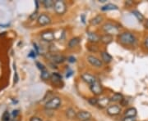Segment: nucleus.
<instances>
[{
  "label": "nucleus",
  "instance_id": "obj_1",
  "mask_svg": "<svg viewBox=\"0 0 148 121\" xmlns=\"http://www.w3.org/2000/svg\"><path fill=\"white\" fill-rule=\"evenodd\" d=\"M119 40L123 45H133L137 42L135 35L130 32H123L119 34Z\"/></svg>",
  "mask_w": 148,
  "mask_h": 121
},
{
  "label": "nucleus",
  "instance_id": "obj_2",
  "mask_svg": "<svg viewBox=\"0 0 148 121\" xmlns=\"http://www.w3.org/2000/svg\"><path fill=\"white\" fill-rule=\"evenodd\" d=\"M102 30L103 31L106 33V34H110V35H114V34H118L119 33V28L112 24L110 22H108V23H106L103 26H102Z\"/></svg>",
  "mask_w": 148,
  "mask_h": 121
},
{
  "label": "nucleus",
  "instance_id": "obj_3",
  "mask_svg": "<svg viewBox=\"0 0 148 121\" xmlns=\"http://www.w3.org/2000/svg\"><path fill=\"white\" fill-rule=\"evenodd\" d=\"M61 105V99L58 97H52L49 101H48L45 103V109L46 110H55L58 109V107Z\"/></svg>",
  "mask_w": 148,
  "mask_h": 121
},
{
  "label": "nucleus",
  "instance_id": "obj_4",
  "mask_svg": "<svg viewBox=\"0 0 148 121\" xmlns=\"http://www.w3.org/2000/svg\"><path fill=\"white\" fill-rule=\"evenodd\" d=\"M53 9L55 11V12L58 15H64V13L67 11V6L66 3L62 0H57L54 2L53 4Z\"/></svg>",
  "mask_w": 148,
  "mask_h": 121
},
{
  "label": "nucleus",
  "instance_id": "obj_5",
  "mask_svg": "<svg viewBox=\"0 0 148 121\" xmlns=\"http://www.w3.org/2000/svg\"><path fill=\"white\" fill-rule=\"evenodd\" d=\"M90 89L92 93L98 96V95H101L103 93L104 89H103V86L101 85V83L96 79L95 82L90 86Z\"/></svg>",
  "mask_w": 148,
  "mask_h": 121
},
{
  "label": "nucleus",
  "instance_id": "obj_6",
  "mask_svg": "<svg viewBox=\"0 0 148 121\" xmlns=\"http://www.w3.org/2000/svg\"><path fill=\"white\" fill-rule=\"evenodd\" d=\"M40 37L45 42H52L55 39V37H54V32L52 31V30H45V31H43L41 33Z\"/></svg>",
  "mask_w": 148,
  "mask_h": 121
},
{
  "label": "nucleus",
  "instance_id": "obj_7",
  "mask_svg": "<svg viewBox=\"0 0 148 121\" xmlns=\"http://www.w3.org/2000/svg\"><path fill=\"white\" fill-rule=\"evenodd\" d=\"M87 62L93 66H95L96 68H100V67H102L103 66V62L102 61L100 60L99 58H97L95 56H92V55H89L87 57Z\"/></svg>",
  "mask_w": 148,
  "mask_h": 121
},
{
  "label": "nucleus",
  "instance_id": "obj_8",
  "mask_svg": "<svg viewBox=\"0 0 148 121\" xmlns=\"http://www.w3.org/2000/svg\"><path fill=\"white\" fill-rule=\"evenodd\" d=\"M37 22H38V24L40 26H44L49 25L51 23V19H50V17L48 15L45 14V13H42V14H40V16H38Z\"/></svg>",
  "mask_w": 148,
  "mask_h": 121
},
{
  "label": "nucleus",
  "instance_id": "obj_9",
  "mask_svg": "<svg viewBox=\"0 0 148 121\" xmlns=\"http://www.w3.org/2000/svg\"><path fill=\"white\" fill-rule=\"evenodd\" d=\"M106 111H107V114H108L109 116H115L120 114V112H121V108H120V106H119L118 105H110V106L107 108Z\"/></svg>",
  "mask_w": 148,
  "mask_h": 121
},
{
  "label": "nucleus",
  "instance_id": "obj_10",
  "mask_svg": "<svg viewBox=\"0 0 148 121\" xmlns=\"http://www.w3.org/2000/svg\"><path fill=\"white\" fill-rule=\"evenodd\" d=\"M49 58L53 62V63L60 64L64 63V62L66 61V57L63 56V55H59V54H54V53H51Z\"/></svg>",
  "mask_w": 148,
  "mask_h": 121
},
{
  "label": "nucleus",
  "instance_id": "obj_11",
  "mask_svg": "<svg viewBox=\"0 0 148 121\" xmlns=\"http://www.w3.org/2000/svg\"><path fill=\"white\" fill-rule=\"evenodd\" d=\"M91 118L90 112L87 111H80L77 113V119L80 121H87Z\"/></svg>",
  "mask_w": 148,
  "mask_h": 121
},
{
  "label": "nucleus",
  "instance_id": "obj_12",
  "mask_svg": "<svg viewBox=\"0 0 148 121\" xmlns=\"http://www.w3.org/2000/svg\"><path fill=\"white\" fill-rule=\"evenodd\" d=\"M81 77H82V80H83L84 82H86V84H90V85H91V84H93L95 80H96L95 76H93L92 74H88V73H84V74H82L81 75Z\"/></svg>",
  "mask_w": 148,
  "mask_h": 121
},
{
  "label": "nucleus",
  "instance_id": "obj_13",
  "mask_svg": "<svg viewBox=\"0 0 148 121\" xmlns=\"http://www.w3.org/2000/svg\"><path fill=\"white\" fill-rule=\"evenodd\" d=\"M87 38H88L89 42L92 43H96L100 41V36L93 32H87Z\"/></svg>",
  "mask_w": 148,
  "mask_h": 121
},
{
  "label": "nucleus",
  "instance_id": "obj_14",
  "mask_svg": "<svg viewBox=\"0 0 148 121\" xmlns=\"http://www.w3.org/2000/svg\"><path fill=\"white\" fill-rule=\"evenodd\" d=\"M110 103V98L109 97H102L101 99H98L97 105L101 108H106Z\"/></svg>",
  "mask_w": 148,
  "mask_h": 121
},
{
  "label": "nucleus",
  "instance_id": "obj_15",
  "mask_svg": "<svg viewBox=\"0 0 148 121\" xmlns=\"http://www.w3.org/2000/svg\"><path fill=\"white\" fill-rule=\"evenodd\" d=\"M65 115H66V117L69 120H73L75 118H77V112L73 108H71V107L66 110Z\"/></svg>",
  "mask_w": 148,
  "mask_h": 121
},
{
  "label": "nucleus",
  "instance_id": "obj_16",
  "mask_svg": "<svg viewBox=\"0 0 148 121\" xmlns=\"http://www.w3.org/2000/svg\"><path fill=\"white\" fill-rule=\"evenodd\" d=\"M80 42H81V39L79 37H74L69 40L68 46L69 48H73V47H77L80 43Z\"/></svg>",
  "mask_w": 148,
  "mask_h": 121
},
{
  "label": "nucleus",
  "instance_id": "obj_17",
  "mask_svg": "<svg viewBox=\"0 0 148 121\" xmlns=\"http://www.w3.org/2000/svg\"><path fill=\"white\" fill-rule=\"evenodd\" d=\"M100 41L104 44H110L113 41V36L110 34H103L100 37Z\"/></svg>",
  "mask_w": 148,
  "mask_h": 121
},
{
  "label": "nucleus",
  "instance_id": "obj_18",
  "mask_svg": "<svg viewBox=\"0 0 148 121\" xmlns=\"http://www.w3.org/2000/svg\"><path fill=\"white\" fill-rule=\"evenodd\" d=\"M137 114H138V111L134 107H130L124 111L125 117H136Z\"/></svg>",
  "mask_w": 148,
  "mask_h": 121
},
{
  "label": "nucleus",
  "instance_id": "obj_19",
  "mask_svg": "<svg viewBox=\"0 0 148 121\" xmlns=\"http://www.w3.org/2000/svg\"><path fill=\"white\" fill-rule=\"evenodd\" d=\"M50 79H51L53 84H60L61 81H62V76L59 74H58V73H53V74H51Z\"/></svg>",
  "mask_w": 148,
  "mask_h": 121
},
{
  "label": "nucleus",
  "instance_id": "obj_20",
  "mask_svg": "<svg viewBox=\"0 0 148 121\" xmlns=\"http://www.w3.org/2000/svg\"><path fill=\"white\" fill-rule=\"evenodd\" d=\"M101 59H102V62H105V63H110L111 61H112V57L111 55H110L107 52H102L101 53Z\"/></svg>",
  "mask_w": 148,
  "mask_h": 121
},
{
  "label": "nucleus",
  "instance_id": "obj_21",
  "mask_svg": "<svg viewBox=\"0 0 148 121\" xmlns=\"http://www.w3.org/2000/svg\"><path fill=\"white\" fill-rule=\"evenodd\" d=\"M103 20H104V17H103V16H101V15H98V16H95L94 18H92V19L90 20V22L92 26H97V25L101 24V22L103 21Z\"/></svg>",
  "mask_w": 148,
  "mask_h": 121
},
{
  "label": "nucleus",
  "instance_id": "obj_22",
  "mask_svg": "<svg viewBox=\"0 0 148 121\" xmlns=\"http://www.w3.org/2000/svg\"><path fill=\"white\" fill-rule=\"evenodd\" d=\"M118 9H119L118 6L114 5V4H113V3H108V4L103 6V7H101V10L102 11H112L118 10Z\"/></svg>",
  "mask_w": 148,
  "mask_h": 121
},
{
  "label": "nucleus",
  "instance_id": "obj_23",
  "mask_svg": "<svg viewBox=\"0 0 148 121\" xmlns=\"http://www.w3.org/2000/svg\"><path fill=\"white\" fill-rule=\"evenodd\" d=\"M123 98V96L119 93H116L112 95L110 97V101H114V102H118V101H121V100Z\"/></svg>",
  "mask_w": 148,
  "mask_h": 121
},
{
  "label": "nucleus",
  "instance_id": "obj_24",
  "mask_svg": "<svg viewBox=\"0 0 148 121\" xmlns=\"http://www.w3.org/2000/svg\"><path fill=\"white\" fill-rule=\"evenodd\" d=\"M132 13L137 17V19H138L140 22H143V21H144V16H143V14H142L139 11L133 10L132 11Z\"/></svg>",
  "mask_w": 148,
  "mask_h": 121
},
{
  "label": "nucleus",
  "instance_id": "obj_25",
  "mask_svg": "<svg viewBox=\"0 0 148 121\" xmlns=\"http://www.w3.org/2000/svg\"><path fill=\"white\" fill-rule=\"evenodd\" d=\"M40 78H41L43 80H48V79H50V78H51V74L47 70H45L41 71Z\"/></svg>",
  "mask_w": 148,
  "mask_h": 121
},
{
  "label": "nucleus",
  "instance_id": "obj_26",
  "mask_svg": "<svg viewBox=\"0 0 148 121\" xmlns=\"http://www.w3.org/2000/svg\"><path fill=\"white\" fill-rule=\"evenodd\" d=\"M53 4H54V1L53 0H44L43 1V5L45 6V8H50V7H53Z\"/></svg>",
  "mask_w": 148,
  "mask_h": 121
},
{
  "label": "nucleus",
  "instance_id": "obj_27",
  "mask_svg": "<svg viewBox=\"0 0 148 121\" xmlns=\"http://www.w3.org/2000/svg\"><path fill=\"white\" fill-rule=\"evenodd\" d=\"M87 49L90 52H91V53H97V52H99V47H97V46H95V45H94V44L87 46Z\"/></svg>",
  "mask_w": 148,
  "mask_h": 121
},
{
  "label": "nucleus",
  "instance_id": "obj_28",
  "mask_svg": "<svg viewBox=\"0 0 148 121\" xmlns=\"http://www.w3.org/2000/svg\"><path fill=\"white\" fill-rule=\"evenodd\" d=\"M2 120L3 121H9L10 120V114L8 111H4L2 116Z\"/></svg>",
  "mask_w": 148,
  "mask_h": 121
},
{
  "label": "nucleus",
  "instance_id": "obj_29",
  "mask_svg": "<svg viewBox=\"0 0 148 121\" xmlns=\"http://www.w3.org/2000/svg\"><path fill=\"white\" fill-rule=\"evenodd\" d=\"M88 102L91 105H97V104H98V99L95 98V97H90V98L88 99Z\"/></svg>",
  "mask_w": 148,
  "mask_h": 121
},
{
  "label": "nucleus",
  "instance_id": "obj_30",
  "mask_svg": "<svg viewBox=\"0 0 148 121\" xmlns=\"http://www.w3.org/2000/svg\"><path fill=\"white\" fill-rule=\"evenodd\" d=\"M123 121H137L136 117H124Z\"/></svg>",
  "mask_w": 148,
  "mask_h": 121
},
{
  "label": "nucleus",
  "instance_id": "obj_31",
  "mask_svg": "<svg viewBox=\"0 0 148 121\" xmlns=\"http://www.w3.org/2000/svg\"><path fill=\"white\" fill-rule=\"evenodd\" d=\"M36 66H37V67L40 69L41 71L45 70H46V69H45V66H44L43 64L40 63V62H36Z\"/></svg>",
  "mask_w": 148,
  "mask_h": 121
},
{
  "label": "nucleus",
  "instance_id": "obj_32",
  "mask_svg": "<svg viewBox=\"0 0 148 121\" xmlns=\"http://www.w3.org/2000/svg\"><path fill=\"white\" fill-rule=\"evenodd\" d=\"M30 121H43L40 117H37V116H32V118L30 119Z\"/></svg>",
  "mask_w": 148,
  "mask_h": 121
},
{
  "label": "nucleus",
  "instance_id": "obj_33",
  "mask_svg": "<svg viewBox=\"0 0 148 121\" xmlns=\"http://www.w3.org/2000/svg\"><path fill=\"white\" fill-rule=\"evenodd\" d=\"M120 103H121V105H123V106H126V105H127V99H125V98H123L121 100V101H120Z\"/></svg>",
  "mask_w": 148,
  "mask_h": 121
},
{
  "label": "nucleus",
  "instance_id": "obj_34",
  "mask_svg": "<svg viewBox=\"0 0 148 121\" xmlns=\"http://www.w3.org/2000/svg\"><path fill=\"white\" fill-rule=\"evenodd\" d=\"M68 60H69V62H71V63H74L76 62V58L74 57H69L68 58Z\"/></svg>",
  "mask_w": 148,
  "mask_h": 121
},
{
  "label": "nucleus",
  "instance_id": "obj_35",
  "mask_svg": "<svg viewBox=\"0 0 148 121\" xmlns=\"http://www.w3.org/2000/svg\"><path fill=\"white\" fill-rule=\"evenodd\" d=\"M18 79H19V78H18V74H17L16 72H15V74H14V84H16V83L18 82Z\"/></svg>",
  "mask_w": 148,
  "mask_h": 121
},
{
  "label": "nucleus",
  "instance_id": "obj_36",
  "mask_svg": "<svg viewBox=\"0 0 148 121\" xmlns=\"http://www.w3.org/2000/svg\"><path fill=\"white\" fill-rule=\"evenodd\" d=\"M144 46H145L146 48L148 49V37H147L144 39Z\"/></svg>",
  "mask_w": 148,
  "mask_h": 121
},
{
  "label": "nucleus",
  "instance_id": "obj_37",
  "mask_svg": "<svg viewBox=\"0 0 148 121\" xmlns=\"http://www.w3.org/2000/svg\"><path fill=\"white\" fill-rule=\"evenodd\" d=\"M19 114V111L18 110H16V111H12V116L14 117V118H16V116Z\"/></svg>",
  "mask_w": 148,
  "mask_h": 121
},
{
  "label": "nucleus",
  "instance_id": "obj_38",
  "mask_svg": "<svg viewBox=\"0 0 148 121\" xmlns=\"http://www.w3.org/2000/svg\"><path fill=\"white\" fill-rule=\"evenodd\" d=\"M36 52H34V51H32L31 53H30V54H29V57H33L35 58L36 57Z\"/></svg>",
  "mask_w": 148,
  "mask_h": 121
},
{
  "label": "nucleus",
  "instance_id": "obj_39",
  "mask_svg": "<svg viewBox=\"0 0 148 121\" xmlns=\"http://www.w3.org/2000/svg\"><path fill=\"white\" fill-rule=\"evenodd\" d=\"M36 16H37V11H36V12H34V13H33V14H32V16H30V17H31V19L34 20V19H35Z\"/></svg>",
  "mask_w": 148,
  "mask_h": 121
},
{
  "label": "nucleus",
  "instance_id": "obj_40",
  "mask_svg": "<svg viewBox=\"0 0 148 121\" xmlns=\"http://www.w3.org/2000/svg\"><path fill=\"white\" fill-rule=\"evenodd\" d=\"M145 28L148 30V20H147V21H146V22H145Z\"/></svg>",
  "mask_w": 148,
  "mask_h": 121
},
{
  "label": "nucleus",
  "instance_id": "obj_41",
  "mask_svg": "<svg viewBox=\"0 0 148 121\" xmlns=\"http://www.w3.org/2000/svg\"><path fill=\"white\" fill-rule=\"evenodd\" d=\"M35 3H36V11L39 8V4H38V1H35Z\"/></svg>",
  "mask_w": 148,
  "mask_h": 121
},
{
  "label": "nucleus",
  "instance_id": "obj_42",
  "mask_svg": "<svg viewBox=\"0 0 148 121\" xmlns=\"http://www.w3.org/2000/svg\"><path fill=\"white\" fill-rule=\"evenodd\" d=\"M81 17H82V22H83V23H84V24H85V16H84V15H82V16H81Z\"/></svg>",
  "mask_w": 148,
  "mask_h": 121
},
{
  "label": "nucleus",
  "instance_id": "obj_43",
  "mask_svg": "<svg viewBox=\"0 0 148 121\" xmlns=\"http://www.w3.org/2000/svg\"><path fill=\"white\" fill-rule=\"evenodd\" d=\"M9 26V25H0V26Z\"/></svg>",
  "mask_w": 148,
  "mask_h": 121
},
{
  "label": "nucleus",
  "instance_id": "obj_44",
  "mask_svg": "<svg viewBox=\"0 0 148 121\" xmlns=\"http://www.w3.org/2000/svg\"><path fill=\"white\" fill-rule=\"evenodd\" d=\"M100 2H101V3H105V2H106L107 0H99Z\"/></svg>",
  "mask_w": 148,
  "mask_h": 121
},
{
  "label": "nucleus",
  "instance_id": "obj_45",
  "mask_svg": "<svg viewBox=\"0 0 148 121\" xmlns=\"http://www.w3.org/2000/svg\"><path fill=\"white\" fill-rule=\"evenodd\" d=\"M13 121H16V120H13Z\"/></svg>",
  "mask_w": 148,
  "mask_h": 121
}]
</instances>
